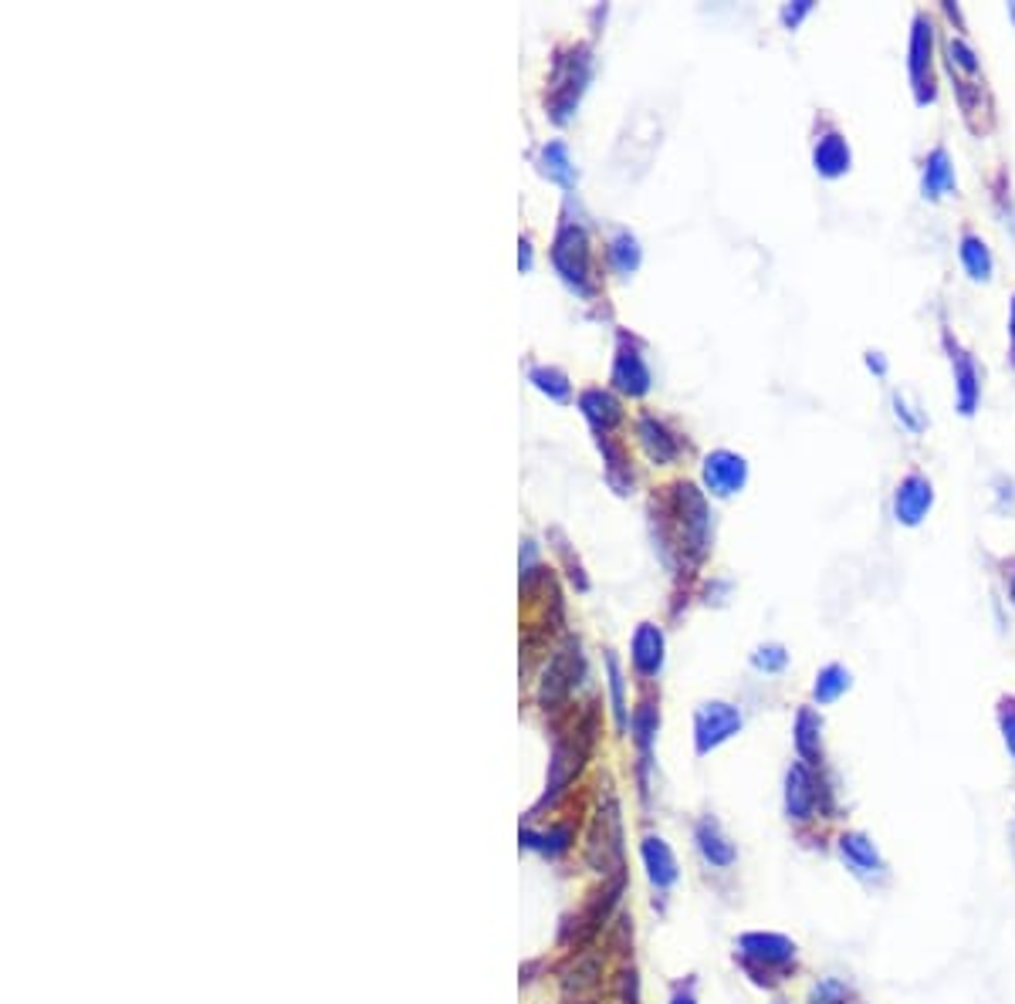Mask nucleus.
<instances>
[{"label":"nucleus","instance_id":"nucleus-1","mask_svg":"<svg viewBox=\"0 0 1015 1004\" xmlns=\"http://www.w3.org/2000/svg\"><path fill=\"white\" fill-rule=\"evenodd\" d=\"M667 531H673L667 548H677L691 565L704 561L707 548H711V511H707L704 494L691 481H677L667 497Z\"/></svg>","mask_w":1015,"mask_h":1004},{"label":"nucleus","instance_id":"nucleus-2","mask_svg":"<svg viewBox=\"0 0 1015 1004\" xmlns=\"http://www.w3.org/2000/svg\"><path fill=\"white\" fill-rule=\"evenodd\" d=\"M593 78V51L590 45H566L552 58V75L545 91V112L556 125H566Z\"/></svg>","mask_w":1015,"mask_h":1004},{"label":"nucleus","instance_id":"nucleus-3","mask_svg":"<svg viewBox=\"0 0 1015 1004\" xmlns=\"http://www.w3.org/2000/svg\"><path fill=\"white\" fill-rule=\"evenodd\" d=\"M552 268L566 281V288H572L582 298L596 295V281H593V247H590V231L582 227V221L562 213L559 231L552 237Z\"/></svg>","mask_w":1015,"mask_h":1004},{"label":"nucleus","instance_id":"nucleus-4","mask_svg":"<svg viewBox=\"0 0 1015 1004\" xmlns=\"http://www.w3.org/2000/svg\"><path fill=\"white\" fill-rule=\"evenodd\" d=\"M586 677V656H582V643L575 636H566L556 649H552L548 664L539 680V707L556 714L569 704L575 686Z\"/></svg>","mask_w":1015,"mask_h":1004},{"label":"nucleus","instance_id":"nucleus-5","mask_svg":"<svg viewBox=\"0 0 1015 1004\" xmlns=\"http://www.w3.org/2000/svg\"><path fill=\"white\" fill-rule=\"evenodd\" d=\"M734 954L752 975L755 984H776L789 967H795V944L782 933H742L734 944Z\"/></svg>","mask_w":1015,"mask_h":1004},{"label":"nucleus","instance_id":"nucleus-6","mask_svg":"<svg viewBox=\"0 0 1015 1004\" xmlns=\"http://www.w3.org/2000/svg\"><path fill=\"white\" fill-rule=\"evenodd\" d=\"M590 747H593V714L582 720V724H575L566 737H559L556 747H552L548 784H545V795H542L539 808L556 805L569 792V784L579 778L582 765H586V758H590Z\"/></svg>","mask_w":1015,"mask_h":1004},{"label":"nucleus","instance_id":"nucleus-7","mask_svg":"<svg viewBox=\"0 0 1015 1004\" xmlns=\"http://www.w3.org/2000/svg\"><path fill=\"white\" fill-rule=\"evenodd\" d=\"M586 863L603 876H623V822L617 798H606L586 839Z\"/></svg>","mask_w":1015,"mask_h":1004},{"label":"nucleus","instance_id":"nucleus-8","mask_svg":"<svg viewBox=\"0 0 1015 1004\" xmlns=\"http://www.w3.org/2000/svg\"><path fill=\"white\" fill-rule=\"evenodd\" d=\"M742 731V710L728 701H707L694 714V751L697 755H711L715 747L731 741Z\"/></svg>","mask_w":1015,"mask_h":1004},{"label":"nucleus","instance_id":"nucleus-9","mask_svg":"<svg viewBox=\"0 0 1015 1004\" xmlns=\"http://www.w3.org/2000/svg\"><path fill=\"white\" fill-rule=\"evenodd\" d=\"M931 65H934V27L925 14H920V17H914V30H911V85H914L917 106L934 102Z\"/></svg>","mask_w":1015,"mask_h":1004},{"label":"nucleus","instance_id":"nucleus-10","mask_svg":"<svg viewBox=\"0 0 1015 1004\" xmlns=\"http://www.w3.org/2000/svg\"><path fill=\"white\" fill-rule=\"evenodd\" d=\"M609 383L617 393L633 396V399L647 396L654 386V375H651L647 359H643V349L630 335H620V342H617V359H612Z\"/></svg>","mask_w":1015,"mask_h":1004},{"label":"nucleus","instance_id":"nucleus-11","mask_svg":"<svg viewBox=\"0 0 1015 1004\" xmlns=\"http://www.w3.org/2000/svg\"><path fill=\"white\" fill-rule=\"evenodd\" d=\"M819 808H822V795H819L816 768L795 761L785 774V815H789V822L806 826L816 819Z\"/></svg>","mask_w":1015,"mask_h":1004},{"label":"nucleus","instance_id":"nucleus-12","mask_svg":"<svg viewBox=\"0 0 1015 1004\" xmlns=\"http://www.w3.org/2000/svg\"><path fill=\"white\" fill-rule=\"evenodd\" d=\"M701 481L711 497H731L745 487L748 463L742 454H734V450H711L701 463Z\"/></svg>","mask_w":1015,"mask_h":1004},{"label":"nucleus","instance_id":"nucleus-13","mask_svg":"<svg viewBox=\"0 0 1015 1004\" xmlns=\"http://www.w3.org/2000/svg\"><path fill=\"white\" fill-rule=\"evenodd\" d=\"M931 505H934V487L928 478H920V474H907L894 491V518L907 528L925 521Z\"/></svg>","mask_w":1015,"mask_h":1004},{"label":"nucleus","instance_id":"nucleus-14","mask_svg":"<svg viewBox=\"0 0 1015 1004\" xmlns=\"http://www.w3.org/2000/svg\"><path fill=\"white\" fill-rule=\"evenodd\" d=\"M694 845H697L701 859H704L707 866H715V869H731L734 859H738L734 842L728 839V832L721 829V822L711 819V815H704V819L694 822Z\"/></svg>","mask_w":1015,"mask_h":1004},{"label":"nucleus","instance_id":"nucleus-15","mask_svg":"<svg viewBox=\"0 0 1015 1004\" xmlns=\"http://www.w3.org/2000/svg\"><path fill=\"white\" fill-rule=\"evenodd\" d=\"M640 856H643V869H647V880L654 890L667 893L677 880H681V869H677V856L670 845L660 835H643L640 842Z\"/></svg>","mask_w":1015,"mask_h":1004},{"label":"nucleus","instance_id":"nucleus-16","mask_svg":"<svg viewBox=\"0 0 1015 1004\" xmlns=\"http://www.w3.org/2000/svg\"><path fill=\"white\" fill-rule=\"evenodd\" d=\"M664 649H667V643H664L660 625H654V622H640V625H636V633H633V640H630V660H633V670H636L643 680H654V677L664 670Z\"/></svg>","mask_w":1015,"mask_h":1004},{"label":"nucleus","instance_id":"nucleus-17","mask_svg":"<svg viewBox=\"0 0 1015 1004\" xmlns=\"http://www.w3.org/2000/svg\"><path fill=\"white\" fill-rule=\"evenodd\" d=\"M657 728H660V710L654 701H640L633 717H630V734L636 741L640 751V795H647V768H651V751L657 741Z\"/></svg>","mask_w":1015,"mask_h":1004},{"label":"nucleus","instance_id":"nucleus-18","mask_svg":"<svg viewBox=\"0 0 1015 1004\" xmlns=\"http://www.w3.org/2000/svg\"><path fill=\"white\" fill-rule=\"evenodd\" d=\"M579 413L586 420L596 433H612L620 423H623V406L620 399L612 396L609 389H599V386H590L579 393Z\"/></svg>","mask_w":1015,"mask_h":1004},{"label":"nucleus","instance_id":"nucleus-19","mask_svg":"<svg viewBox=\"0 0 1015 1004\" xmlns=\"http://www.w3.org/2000/svg\"><path fill=\"white\" fill-rule=\"evenodd\" d=\"M636 436H640L643 454H647L654 463H673L677 457H681V441H677V433L651 413H643L636 420Z\"/></svg>","mask_w":1015,"mask_h":1004},{"label":"nucleus","instance_id":"nucleus-20","mask_svg":"<svg viewBox=\"0 0 1015 1004\" xmlns=\"http://www.w3.org/2000/svg\"><path fill=\"white\" fill-rule=\"evenodd\" d=\"M792 741H795L799 761L809 768H822V717L813 707H803L795 714Z\"/></svg>","mask_w":1015,"mask_h":1004},{"label":"nucleus","instance_id":"nucleus-21","mask_svg":"<svg viewBox=\"0 0 1015 1004\" xmlns=\"http://www.w3.org/2000/svg\"><path fill=\"white\" fill-rule=\"evenodd\" d=\"M596 447L603 454V478L606 484L617 491V494H630L633 491V467H630V457L623 450V444L612 441L609 433H596Z\"/></svg>","mask_w":1015,"mask_h":1004},{"label":"nucleus","instance_id":"nucleus-22","mask_svg":"<svg viewBox=\"0 0 1015 1004\" xmlns=\"http://www.w3.org/2000/svg\"><path fill=\"white\" fill-rule=\"evenodd\" d=\"M853 156H850V146L840 133H822L813 146V166L819 176L826 179H837L850 170Z\"/></svg>","mask_w":1015,"mask_h":1004},{"label":"nucleus","instance_id":"nucleus-23","mask_svg":"<svg viewBox=\"0 0 1015 1004\" xmlns=\"http://www.w3.org/2000/svg\"><path fill=\"white\" fill-rule=\"evenodd\" d=\"M951 369H955V399H958V413L971 417L981 386H978V369L971 362V356L962 349V345H951Z\"/></svg>","mask_w":1015,"mask_h":1004},{"label":"nucleus","instance_id":"nucleus-24","mask_svg":"<svg viewBox=\"0 0 1015 1004\" xmlns=\"http://www.w3.org/2000/svg\"><path fill=\"white\" fill-rule=\"evenodd\" d=\"M539 170L545 179L559 183L562 190H572L579 173H575V163H572V152L562 139H548L542 149H539Z\"/></svg>","mask_w":1015,"mask_h":1004},{"label":"nucleus","instance_id":"nucleus-25","mask_svg":"<svg viewBox=\"0 0 1015 1004\" xmlns=\"http://www.w3.org/2000/svg\"><path fill=\"white\" fill-rule=\"evenodd\" d=\"M572 842H575L572 826H548L545 832L521 829V845H525V850L542 853L545 859H562L572 850Z\"/></svg>","mask_w":1015,"mask_h":1004},{"label":"nucleus","instance_id":"nucleus-26","mask_svg":"<svg viewBox=\"0 0 1015 1004\" xmlns=\"http://www.w3.org/2000/svg\"><path fill=\"white\" fill-rule=\"evenodd\" d=\"M840 853H843V859H846L856 872H864V876L883 872V859H880V853H877V845H874L864 832H843V835H840Z\"/></svg>","mask_w":1015,"mask_h":1004},{"label":"nucleus","instance_id":"nucleus-27","mask_svg":"<svg viewBox=\"0 0 1015 1004\" xmlns=\"http://www.w3.org/2000/svg\"><path fill=\"white\" fill-rule=\"evenodd\" d=\"M920 190H925L928 200H941L955 190V166H951L948 149H934L925 160V179H920Z\"/></svg>","mask_w":1015,"mask_h":1004},{"label":"nucleus","instance_id":"nucleus-28","mask_svg":"<svg viewBox=\"0 0 1015 1004\" xmlns=\"http://www.w3.org/2000/svg\"><path fill=\"white\" fill-rule=\"evenodd\" d=\"M643 261V250H640V240L630 234V231H617L606 244V264L612 268V274L620 277H630Z\"/></svg>","mask_w":1015,"mask_h":1004},{"label":"nucleus","instance_id":"nucleus-29","mask_svg":"<svg viewBox=\"0 0 1015 1004\" xmlns=\"http://www.w3.org/2000/svg\"><path fill=\"white\" fill-rule=\"evenodd\" d=\"M958 255H962V264H965V271H968L971 281H992V271H995L992 250H989V244L981 240L978 234H965V237H962Z\"/></svg>","mask_w":1015,"mask_h":1004},{"label":"nucleus","instance_id":"nucleus-30","mask_svg":"<svg viewBox=\"0 0 1015 1004\" xmlns=\"http://www.w3.org/2000/svg\"><path fill=\"white\" fill-rule=\"evenodd\" d=\"M606 680H609V707H612V720H617V731L627 734L630 731V710H627V680L620 670V660L612 653H606Z\"/></svg>","mask_w":1015,"mask_h":1004},{"label":"nucleus","instance_id":"nucleus-31","mask_svg":"<svg viewBox=\"0 0 1015 1004\" xmlns=\"http://www.w3.org/2000/svg\"><path fill=\"white\" fill-rule=\"evenodd\" d=\"M529 383L542 396H548L552 402H569L572 399V383H569V375L559 365H535L529 372Z\"/></svg>","mask_w":1015,"mask_h":1004},{"label":"nucleus","instance_id":"nucleus-32","mask_svg":"<svg viewBox=\"0 0 1015 1004\" xmlns=\"http://www.w3.org/2000/svg\"><path fill=\"white\" fill-rule=\"evenodd\" d=\"M846 690H850V670L840 664H829L816 673L813 697H816V704H833L846 694Z\"/></svg>","mask_w":1015,"mask_h":1004},{"label":"nucleus","instance_id":"nucleus-33","mask_svg":"<svg viewBox=\"0 0 1015 1004\" xmlns=\"http://www.w3.org/2000/svg\"><path fill=\"white\" fill-rule=\"evenodd\" d=\"M548 542H556V545H552V548H556V551L562 555V561H566V575L572 579V585H575L579 592H586V588H590V579H586V572H582L579 558H572V551H569V542L562 538V531H559V528H552V531H548Z\"/></svg>","mask_w":1015,"mask_h":1004},{"label":"nucleus","instance_id":"nucleus-34","mask_svg":"<svg viewBox=\"0 0 1015 1004\" xmlns=\"http://www.w3.org/2000/svg\"><path fill=\"white\" fill-rule=\"evenodd\" d=\"M806 1004H850V984L840 978H822L819 984H813Z\"/></svg>","mask_w":1015,"mask_h":1004},{"label":"nucleus","instance_id":"nucleus-35","mask_svg":"<svg viewBox=\"0 0 1015 1004\" xmlns=\"http://www.w3.org/2000/svg\"><path fill=\"white\" fill-rule=\"evenodd\" d=\"M752 664H755V670H762V673H782L785 664H789V653H785L779 643H765V646H758V649L752 653Z\"/></svg>","mask_w":1015,"mask_h":1004},{"label":"nucleus","instance_id":"nucleus-36","mask_svg":"<svg viewBox=\"0 0 1015 1004\" xmlns=\"http://www.w3.org/2000/svg\"><path fill=\"white\" fill-rule=\"evenodd\" d=\"M948 58H951V72H965V75L978 72V58H975V51L962 38L948 41Z\"/></svg>","mask_w":1015,"mask_h":1004},{"label":"nucleus","instance_id":"nucleus-37","mask_svg":"<svg viewBox=\"0 0 1015 1004\" xmlns=\"http://www.w3.org/2000/svg\"><path fill=\"white\" fill-rule=\"evenodd\" d=\"M999 728H1002V741L1008 747V755L1015 758V701H1002L999 707Z\"/></svg>","mask_w":1015,"mask_h":1004},{"label":"nucleus","instance_id":"nucleus-38","mask_svg":"<svg viewBox=\"0 0 1015 1004\" xmlns=\"http://www.w3.org/2000/svg\"><path fill=\"white\" fill-rule=\"evenodd\" d=\"M806 14H813V0H795V4H785V8H782V24H785L789 30H795L799 24H803Z\"/></svg>","mask_w":1015,"mask_h":1004},{"label":"nucleus","instance_id":"nucleus-39","mask_svg":"<svg viewBox=\"0 0 1015 1004\" xmlns=\"http://www.w3.org/2000/svg\"><path fill=\"white\" fill-rule=\"evenodd\" d=\"M532 268H535V244H532V237L525 234L518 240V271L521 274H532Z\"/></svg>","mask_w":1015,"mask_h":1004},{"label":"nucleus","instance_id":"nucleus-40","mask_svg":"<svg viewBox=\"0 0 1015 1004\" xmlns=\"http://www.w3.org/2000/svg\"><path fill=\"white\" fill-rule=\"evenodd\" d=\"M670 1004H697V997H694V984H691V981H688V984H677V991H673Z\"/></svg>","mask_w":1015,"mask_h":1004},{"label":"nucleus","instance_id":"nucleus-41","mask_svg":"<svg viewBox=\"0 0 1015 1004\" xmlns=\"http://www.w3.org/2000/svg\"><path fill=\"white\" fill-rule=\"evenodd\" d=\"M1008 338H1012V362H1015V298H1012V311H1008Z\"/></svg>","mask_w":1015,"mask_h":1004},{"label":"nucleus","instance_id":"nucleus-42","mask_svg":"<svg viewBox=\"0 0 1015 1004\" xmlns=\"http://www.w3.org/2000/svg\"><path fill=\"white\" fill-rule=\"evenodd\" d=\"M867 362H870V369H877V372H883V369H887V365H883V359H880L877 352H870V359H867Z\"/></svg>","mask_w":1015,"mask_h":1004},{"label":"nucleus","instance_id":"nucleus-43","mask_svg":"<svg viewBox=\"0 0 1015 1004\" xmlns=\"http://www.w3.org/2000/svg\"><path fill=\"white\" fill-rule=\"evenodd\" d=\"M1008 595H1012V603H1015V575L1008 579Z\"/></svg>","mask_w":1015,"mask_h":1004},{"label":"nucleus","instance_id":"nucleus-44","mask_svg":"<svg viewBox=\"0 0 1015 1004\" xmlns=\"http://www.w3.org/2000/svg\"><path fill=\"white\" fill-rule=\"evenodd\" d=\"M776 1004H785V1001H776Z\"/></svg>","mask_w":1015,"mask_h":1004}]
</instances>
